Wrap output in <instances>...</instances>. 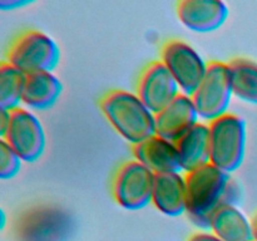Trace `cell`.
Listing matches in <instances>:
<instances>
[{
  "instance_id": "obj_1",
  "label": "cell",
  "mask_w": 257,
  "mask_h": 241,
  "mask_svg": "<svg viewBox=\"0 0 257 241\" xmlns=\"http://www.w3.org/2000/svg\"><path fill=\"white\" fill-rule=\"evenodd\" d=\"M187 183V213L191 222L202 230H210L211 217L223 206L241 203V187L231 173L212 163L185 173Z\"/></svg>"
},
{
  "instance_id": "obj_2",
  "label": "cell",
  "mask_w": 257,
  "mask_h": 241,
  "mask_svg": "<svg viewBox=\"0 0 257 241\" xmlns=\"http://www.w3.org/2000/svg\"><path fill=\"white\" fill-rule=\"evenodd\" d=\"M99 107L113 128L132 146L156 135V114L137 93L112 89L100 97Z\"/></svg>"
},
{
  "instance_id": "obj_3",
  "label": "cell",
  "mask_w": 257,
  "mask_h": 241,
  "mask_svg": "<svg viewBox=\"0 0 257 241\" xmlns=\"http://www.w3.org/2000/svg\"><path fill=\"white\" fill-rule=\"evenodd\" d=\"M210 163L227 173L241 167L246 155L247 130L240 115L226 113L208 123Z\"/></svg>"
},
{
  "instance_id": "obj_4",
  "label": "cell",
  "mask_w": 257,
  "mask_h": 241,
  "mask_svg": "<svg viewBox=\"0 0 257 241\" xmlns=\"http://www.w3.org/2000/svg\"><path fill=\"white\" fill-rule=\"evenodd\" d=\"M60 60V49L53 38L37 29H27L10 43L7 62L25 74L52 72Z\"/></svg>"
},
{
  "instance_id": "obj_5",
  "label": "cell",
  "mask_w": 257,
  "mask_h": 241,
  "mask_svg": "<svg viewBox=\"0 0 257 241\" xmlns=\"http://www.w3.org/2000/svg\"><path fill=\"white\" fill-rule=\"evenodd\" d=\"M70 217L62 208L39 205L20 213L14 225L17 241H64L70 232Z\"/></svg>"
},
{
  "instance_id": "obj_6",
  "label": "cell",
  "mask_w": 257,
  "mask_h": 241,
  "mask_svg": "<svg viewBox=\"0 0 257 241\" xmlns=\"http://www.w3.org/2000/svg\"><path fill=\"white\" fill-rule=\"evenodd\" d=\"M232 95L228 64L212 60L208 63L207 72L191 98L198 117L211 122L228 113Z\"/></svg>"
},
{
  "instance_id": "obj_7",
  "label": "cell",
  "mask_w": 257,
  "mask_h": 241,
  "mask_svg": "<svg viewBox=\"0 0 257 241\" xmlns=\"http://www.w3.org/2000/svg\"><path fill=\"white\" fill-rule=\"evenodd\" d=\"M155 173L137 160L125 161L115 170L110 192L120 207L136 211L152 202Z\"/></svg>"
},
{
  "instance_id": "obj_8",
  "label": "cell",
  "mask_w": 257,
  "mask_h": 241,
  "mask_svg": "<svg viewBox=\"0 0 257 241\" xmlns=\"http://www.w3.org/2000/svg\"><path fill=\"white\" fill-rule=\"evenodd\" d=\"M161 62L167 67L183 94L192 95L202 82L208 63L197 50L180 39H170L161 47Z\"/></svg>"
},
{
  "instance_id": "obj_9",
  "label": "cell",
  "mask_w": 257,
  "mask_h": 241,
  "mask_svg": "<svg viewBox=\"0 0 257 241\" xmlns=\"http://www.w3.org/2000/svg\"><path fill=\"white\" fill-rule=\"evenodd\" d=\"M4 140L25 162H35L43 156L47 145L44 128L35 114L25 108L12 110V119Z\"/></svg>"
},
{
  "instance_id": "obj_10",
  "label": "cell",
  "mask_w": 257,
  "mask_h": 241,
  "mask_svg": "<svg viewBox=\"0 0 257 241\" xmlns=\"http://www.w3.org/2000/svg\"><path fill=\"white\" fill-rule=\"evenodd\" d=\"M180 85L161 60L146 65L137 80V95L155 114L181 94Z\"/></svg>"
},
{
  "instance_id": "obj_11",
  "label": "cell",
  "mask_w": 257,
  "mask_h": 241,
  "mask_svg": "<svg viewBox=\"0 0 257 241\" xmlns=\"http://www.w3.org/2000/svg\"><path fill=\"white\" fill-rule=\"evenodd\" d=\"M180 22L195 33H211L222 27L228 18V7L218 0H181L176 4Z\"/></svg>"
},
{
  "instance_id": "obj_12",
  "label": "cell",
  "mask_w": 257,
  "mask_h": 241,
  "mask_svg": "<svg viewBox=\"0 0 257 241\" xmlns=\"http://www.w3.org/2000/svg\"><path fill=\"white\" fill-rule=\"evenodd\" d=\"M200 119L192 98L181 93L165 109L156 114V135L171 142H177L195 127Z\"/></svg>"
},
{
  "instance_id": "obj_13",
  "label": "cell",
  "mask_w": 257,
  "mask_h": 241,
  "mask_svg": "<svg viewBox=\"0 0 257 241\" xmlns=\"http://www.w3.org/2000/svg\"><path fill=\"white\" fill-rule=\"evenodd\" d=\"M132 152L136 160L155 175L181 173V171H183L176 143L157 135L132 146Z\"/></svg>"
},
{
  "instance_id": "obj_14",
  "label": "cell",
  "mask_w": 257,
  "mask_h": 241,
  "mask_svg": "<svg viewBox=\"0 0 257 241\" xmlns=\"http://www.w3.org/2000/svg\"><path fill=\"white\" fill-rule=\"evenodd\" d=\"M152 203L163 215L176 217L187 211V183L182 173L155 175Z\"/></svg>"
},
{
  "instance_id": "obj_15",
  "label": "cell",
  "mask_w": 257,
  "mask_h": 241,
  "mask_svg": "<svg viewBox=\"0 0 257 241\" xmlns=\"http://www.w3.org/2000/svg\"><path fill=\"white\" fill-rule=\"evenodd\" d=\"M181 166L185 172H191L210 163V128L197 123L176 142Z\"/></svg>"
},
{
  "instance_id": "obj_16",
  "label": "cell",
  "mask_w": 257,
  "mask_h": 241,
  "mask_svg": "<svg viewBox=\"0 0 257 241\" xmlns=\"http://www.w3.org/2000/svg\"><path fill=\"white\" fill-rule=\"evenodd\" d=\"M62 92V82L52 72L34 73L28 75L22 103L32 109H48L57 103Z\"/></svg>"
},
{
  "instance_id": "obj_17",
  "label": "cell",
  "mask_w": 257,
  "mask_h": 241,
  "mask_svg": "<svg viewBox=\"0 0 257 241\" xmlns=\"http://www.w3.org/2000/svg\"><path fill=\"white\" fill-rule=\"evenodd\" d=\"M210 230L223 241H252V225L237 206H223L211 217Z\"/></svg>"
},
{
  "instance_id": "obj_18",
  "label": "cell",
  "mask_w": 257,
  "mask_h": 241,
  "mask_svg": "<svg viewBox=\"0 0 257 241\" xmlns=\"http://www.w3.org/2000/svg\"><path fill=\"white\" fill-rule=\"evenodd\" d=\"M228 64L232 94L238 99L257 104V63L248 58H233Z\"/></svg>"
},
{
  "instance_id": "obj_19",
  "label": "cell",
  "mask_w": 257,
  "mask_h": 241,
  "mask_svg": "<svg viewBox=\"0 0 257 241\" xmlns=\"http://www.w3.org/2000/svg\"><path fill=\"white\" fill-rule=\"evenodd\" d=\"M28 75L17 67L3 60L0 64V108L13 110L23 100Z\"/></svg>"
},
{
  "instance_id": "obj_20",
  "label": "cell",
  "mask_w": 257,
  "mask_h": 241,
  "mask_svg": "<svg viewBox=\"0 0 257 241\" xmlns=\"http://www.w3.org/2000/svg\"><path fill=\"white\" fill-rule=\"evenodd\" d=\"M22 158L5 142L0 140V178L8 180L13 178L22 167Z\"/></svg>"
},
{
  "instance_id": "obj_21",
  "label": "cell",
  "mask_w": 257,
  "mask_h": 241,
  "mask_svg": "<svg viewBox=\"0 0 257 241\" xmlns=\"http://www.w3.org/2000/svg\"><path fill=\"white\" fill-rule=\"evenodd\" d=\"M10 119H12V110L0 108V137L2 138L4 137L8 128H9Z\"/></svg>"
},
{
  "instance_id": "obj_22",
  "label": "cell",
  "mask_w": 257,
  "mask_h": 241,
  "mask_svg": "<svg viewBox=\"0 0 257 241\" xmlns=\"http://www.w3.org/2000/svg\"><path fill=\"white\" fill-rule=\"evenodd\" d=\"M188 241H223L215 235L213 232H206V231H201V232H196L188 238Z\"/></svg>"
},
{
  "instance_id": "obj_23",
  "label": "cell",
  "mask_w": 257,
  "mask_h": 241,
  "mask_svg": "<svg viewBox=\"0 0 257 241\" xmlns=\"http://www.w3.org/2000/svg\"><path fill=\"white\" fill-rule=\"evenodd\" d=\"M28 4H30V2H25V0H0V8L3 10H14Z\"/></svg>"
},
{
  "instance_id": "obj_24",
  "label": "cell",
  "mask_w": 257,
  "mask_h": 241,
  "mask_svg": "<svg viewBox=\"0 0 257 241\" xmlns=\"http://www.w3.org/2000/svg\"><path fill=\"white\" fill-rule=\"evenodd\" d=\"M251 225H252V237L253 241H257V215L253 217V220L251 221Z\"/></svg>"
},
{
  "instance_id": "obj_25",
  "label": "cell",
  "mask_w": 257,
  "mask_h": 241,
  "mask_svg": "<svg viewBox=\"0 0 257 241\" xmlns=\"http://www.w3.org/2000/svg\"><path fill=\"white\" fill-rule=\"evenodd\" d=\"M2 228H4V226H5V213H4V211H2Z\"/></svg>"
},
{
  "instance_id": "obj_26",
  "label": "cell",
  "mask_w": 257,
  "mask_h": 241,
  "mask_svg": "<svg viewBox=\"0 0 257 241\" xmlns=\"http://www.w3.org/2000/svg\"><path fill=\"white\" fill-rule=\"evenodd\" d=\"M252 241H253V240H252Z\"/></svg>"
}]
</instances>
